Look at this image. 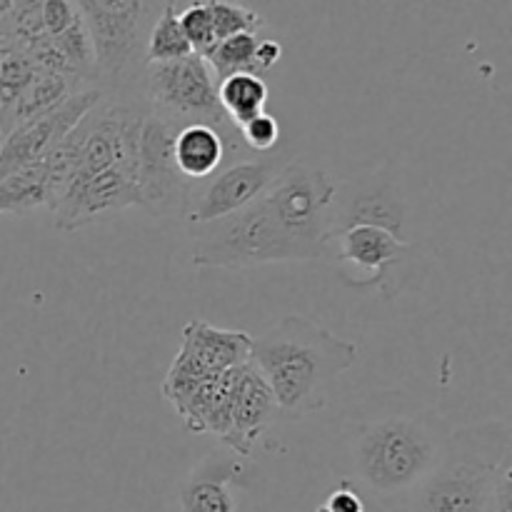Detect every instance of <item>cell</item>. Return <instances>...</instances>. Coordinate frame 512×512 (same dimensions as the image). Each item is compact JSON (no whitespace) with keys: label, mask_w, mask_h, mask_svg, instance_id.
<instances>
[{"label":"cell","mask_w":512,"mask_h":512,"mask_svg":"<svg viewBox=\"0 0 512 512\" xmlns=\"http://www.w3.org/2000/svg\"><path fill=\"white\" fill-rule=\"evenodd\" d=\"M335 193L338 180L328 170L288 160L253 203L190 225V260L195 268L243 270L325 258Z\"/></svg>","instance_id":"obj_1"},{"label":"cell","mask_w":512,"mask_h":512,"mask_svg":"<svg viewBox=\"0 0 512 512\" xmlns=\"http://www.w3.org/2000/svg\"><path fill=\"white\" fill-rule=\"evenodd\" d=\"M453 428L423 405H375L348 425V478L380 505L403 498L433 470Z\"/></svg>","instance_id":"obj_2"},{"label":"cell","mask_w":512,"mask_h":512,"mask_svg":"<svg viewBox=\"0 0 512 512\" xmlns=\"http://www.w3.org/2000/svg\"><path fill=\"white\" fill-rule=\"evenodd\" d=\"M250 363L268 383L280 418L303 420L328 408L335 383L358 363V345L303 315H288L253 338Z\"/></svg>","instance_id":"obj_3"},{"label":"cell","mask_w":512,"mask_h":512,"mask_svg":"<svg viewBox=\"0 0 512 512\" xmlns=\"http://www.w3.org/2000/svg\"><path fill=\"white\" fill-rule=\"evenodd\" d=\"M512 463L508 420H485L450 433L438 463L385 512H495V485Z\"/></svg>","instance_id":"obj_4"},{"label":"cell","mask_w":512,"mask_h":512,"mask_svg":"<svg viewBox=\"0 0 512 512\" xmlns=\"http://www.w3.org/2000/svg\"><path fill=\"white\" fill-rule=\"evenodd\" d=\"M88 25L98 68V88L118 90L138 80L145 65V38L153 25L155 0H75Z\"/></svg>","instance_id":"obj_5"},{"label":"cell","mask_w":512,"mask_h":512,"mask_svg":"<svg viewBox=\"0 0 512 512\" xmlns=\"http://www.w3.org/2000/svg\"><path fill=\"white\" fill-rule=\"evenodd\" d=\"M140 98L178 123H210L235 128L218 103V80L203 55L190 53L165 63H145L138 75Z\"/></svg>","instance_id":"obj_6"},{"label":"cell","mask_w":512,"mask_h":512,"mask_svg":"<svg viewBox=\"0 0 512 512\" xmlns=\"http://www.w3.org/2000/svg\"><path fill=\"white\" fill-rule=\"evenodd\" d=\"M178 120L148 110L138 140V208L155 218H183L190 180L173 160Z\"/></svg>","instance_id":"obj_7"},{"label":"cell","mask_w":512,"mask_h":512,"mask_svg":"<svg viewBox=\"0 0 512 512\" xmlns=\"http://www.w3.org/2000/svg\"><path fill=\"white\" fill-rule=\"evenodd\" d=\"M285 163H288L285 153L253 155V158H238L235 163L233 160L223 163L210 178L190 183L183 218L188 220V225H198L245 208L273 183Z\"/></svg>","instance_id":"obj_8"},{"label":"cell","mask_w":512,"mask_h":512,"mask_svg":"<svg viewBox=\"0 0 512 512\" xmlns=\"http://www.w3.org/2000/svg\"><path fill=\"white\" fill-rule=\"evenodd\" d=\"M255 490L248 458L218 448L205 455L178 488V512H243L245 495Z\"/></svg>","instance_id":"obj_9"},{"label":"cell","mask_w":512,"mask_h":512,"mask_svg":"<svg viewBox=\"0 0 512 512\" xmlns=\"http://www.w3.org/2000/svg\"><path fill=\"white\" fill-rule=\"evenodd\" d=\"M103 98L100 88H80L65 100H60L55 108L28 123L18 125L3 135L0 140V180L15 170L33 165L43 160L70 130L75 128L80 118Z\"/></svg>","instance_id":"obj_10"},{"label":"cell","mask_w":512,"mask_h":512,"mask_svg":"<svg viewBox=\"0 0 512 512\" xmlns=\"http://www.w3.org/2000/svg\"><path fill=\"white\" fill-rule=\"evenodd\" d=\"M138 205V175L108 168L93 175H75L53 208L55 228L63 233L85 228L108 213Z\"/></svg>","instance_id":"obj_11"},{"label":"cell","mask_w":512,"mask_h":512,"mask_svg":"<svg viewBox=\"0 0 512 512\" xmlns=\"http://www.w3.org/2000/svg\"><path fill=\"white\" fill-rule=\"evenodd\" d=\"M333 248L335 263L340 270H350V285H383L390 270L403 263L413 245L383 225H348L335 230L328 238V253Z\"/></svg>","instance_id":"obj_12"},{"label":"cell","mask_w":512,"mask_h":512,"mask_svg":"<svg viewBox=\"0 0 512 512\" xmlns=\"http://www.w3.org/2000/svg\"><path fill=\"white\" fill-rule=\"evenodd\" d=\"M383 225L395 235L405 238V198L398 183H393L390 170L373 173L365 185H350V193H335L330 210V235L348 225Z\"/></svg>","instance_id":"obj_13"},{"label":"cell","mask_w":512,"mask_h":512,"mask_svg":"<svg viewBox=\"0 0 512 512\" xmlns=\"http://www.w3.org/2000/svg\"><path fill=\"white\" fill-rule=\"evenodd\" d=\"M278 418V405H275L268 383L253 363H245L240 368L238 388H235L228 435L220 443L240 458H250L258 440L268 433L270 425Z\"/></svg>","instance_id":"obj_14"},{"label":"cell","mask_w":512,"mask_h":512,"mask_svg":"<svg viewBox=\"0 0 512 512\" xmlns=\"http://www.w3.org/2000/svg\"><path fill=\"white\" fill-rule=\"evenodd\" d=\"M243 140L238 128H220L210 123L180 125L173 140V160L180 175L190 183L210 178L230 153L240 155Z\"/></svg>","instance_id":"obj_15"},{"label":"cell","mask_w":512,"mask_h":512,"mask_svg":"<svg viewBox=\"0 0 512 512\" xmlns=\"http://www.w3.org/2000/svg\"><path fill=\"white\" fill-rule=\"evenodd\" d=\"M250 345H253V338L243 330H223L205 320H190L183 328L180 350L205 368L223 373V370L250 363Z\"/></svg>","instance_id":"obj_16"},{"label":"cell","mask_w":512,"mask_h":512,"mask_svg":"<svg viewBox=\"0 0 512 512\" xmlns=\"http://www.w3.org/2000/svg\"><path fill=\"white\" fill-rule=\"evenodd\" d=\"M38 208H50L48 170L43 160L0 180V213L23 215Z\"/></svg>","instance_id":"obj_17"},{"label":"cell","mask_w":512,"mask_h":512,"mask_svg":"<svg viewBox=\"0 0 512 512\" xmlns=\"http://www.w3.org/2000/svg\"><path fill=\"white\" fill-rule=\"evenodd\" d=\"M270 98V90L265 80L255 73H235L218 83V103L223 108L225 118L240 128L255 115L265 113V103Z\"/></svg>","instance_id":"obj_18"},{"label":"cell","mask_w":512,"mask_h":512,"mask_svg":"<svg viewBox=\"0 0 512 512\" xmlns=\"http://www.w3.org/2000/svg\"><path fill=\"white\" fill-rule=\"evenodd\" d=\"M190 53L193 48L180 28L175 0H165L145 38V63H165V60H178Z\"/></svg>","instance_id":"obj_19"},{"label":"cell","mask_w":512,"mask_h":512,"mask_svg":"<svg viewBox=\"0 0 512 512\" xmlns=\"http://www.w3.org/2000/svg\"><path fill=\"white\" fill-rule=\"evenodd\" d=\"M258 35L238 33L230 38L218 40L208 53L203 55L205 63L213 70L215 80H223L235 73H255V48H258Z\"/></svg>","instance_id":"obj_20"},{"label":"cell","mask_w":512,"mask_h":512,"mask_svg":"<svg viewBox=\"0 0 512 512\" xmlns=\"http://www.w3.org/2000/svg\"><path fill=\"white\" fill-rule=\"evenodd\" d=\"M210 15H213L215 43L238 33H255L263 28V18L245 5L230 3V0H208Z\"/></svg>","instance_id":"obj_21"},{"label":"cell","mask_w":512,"mask_h":512,"mask_svg":"<svg viewBox=\"0 0 512 512\" xmlns=\"http://www.w3.org/2000/svg\"><path fill=\"white\" fill-rule=\"evenodd\" d=\"M180 28H183L185 38H188L193 53L205 55L215 45V30H213V15H210L208 0H193L183 13H178Z\"/></svg>","instance_id":"obj_22"},{"label":"cell","mask_w":512,"mask_h":512,"mask_svg":"<svg viewBox=\"0 0 512 512\" xmlns=\"http://www.w3.org/2000/svg\"><path fill=\"white\" fill-rule=\"evenodd\" d=\"M238 135L240 140H243L245 148H248L253 155L273 153L280 143L278 118H273L270 113L255 115V118H250L248 123L240 125Z\"/></svg>","instance_id":"obj_23"},{"label":"cell","mask_w":512,"mask_h":512,"mask_svg":"<svg viewBox=\"0 0 512 512\" xmlns=\"http://www.w3.org/2000/svg\"><path fill=\"white\" fill-rule=\"evenodd\" d=\"M370 495L360 488L358 483H353L350 478H343L333 490L328 493V498L323 500L325 512H365L368 510Z\"/></svg>","instance_id":"obj_24"},{"label":"cell","mask_w":512,"mask_h":512,"mask_svg":"<svg viewBox=\"0 0 512 512\" xmlns=\"http://www.w3.org/2000/svg\"><path fill=\"white\" fill-rule=\"evenodd\" d=\"M280 58H283V45L278 40H258V48H255V75L263 78V73L273 70V65H278Z\"/></svg>","instance_id":"obj_25"},{"label":"cell","mask_w":512,"mask_h":512,"mask_svg":"<svg viewBox=\"0 0 512 512\" xmlns=\"http://www.w3.org/2000/svg\"><path fill=\"white\" fill-rule=\"evenodd\" d=\"M365 512H385V508L378 503V500L370 498V500H368V510H365Z\"/></svg>","instance_id":"obj_26"},{"label":"cell","mask_w":512,"mask_h":512,"mask_svg":"<svg viewBox=\"0 0 512 512\" xmlns=\"http://www.w3.org/2000/svg\"><path fill=\"white\" fill-rule=\"evenodd\" d=\"M313 512H325V510H323V508H320V505H318V508H315Z\"/></svg>","instance_id":"obj_27"}]
</instances>
